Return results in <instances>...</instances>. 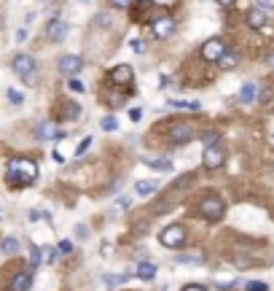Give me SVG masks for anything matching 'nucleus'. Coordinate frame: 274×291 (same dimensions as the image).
I'll list each match as a JSON object with an SVG mask.
<instances>
[{"label": "nucleus", "instance_id": "nucleus-25", "mask_svg": "<svg viewBox=\"0 0 274 291\" xmlns=\"http://www.w3.org/2000/svg\"><path fill=\"white\" fill-rule=\"evenodd\" d=\"M100 127L105 129V133H113V129H118V121L113 119V116H105V119L100 121Z\"/></svg>", "mask_w": 274, "mask_h": 291}, {"label": "nucleus", "instance_id": "nucleus-39", "mask_svg": "<svg viewBox=\"0 0 274 291\" xmlns=\"http://www.w3.org/2000/svg\"><path fill=\"white\" fill-rule=\"evenodd\" d=\"M132 49H135V51L140 54V51H143V43H140V41H132Z\"/></svg>", "mask_w": 274, "mask_h": 291}, {"label": "nucleus", "instance_id": "nucleus-11", "mask_svg": "<svg viewBox=\"0 0 274 291\" xmlns=\"http://www.w3.org/2000/svg\"><path fill=\"white\" fill-rule=\"evenodd\" d=\"M30 286H33V270L16 272V275L11 278V283H8L11 291H30Z\"/></svg>", "mask_w": 274, "mask_h": 291}, {"label": "nucleus", "instance_id": "nucleus-28", "mask_svg": "<svg viewBox=\"0 0 274 291\" xmlns=\"http://www.w3.org/2000/svg\"><path fill=\"white\" fill-rule=\"evenodd\" d=\"M218 138H221L218 133H204V138H202L204 140V148L207 146H218Z\"/></svg>", "mask_w": 274, "mask_h": 291}, {"label": "nucleus", "instance_id": "nucleus-27", "mask_svg": "<svg viewBox=\"0 0 274 291\" xmlns=\"http://www.w3.org/2000/svg\"><path fill=\"white\" fill-rule=\"evenodd\" d=\"M6 95H8V100H11L14 105H22V102H24V95H22V92H16V89H8Z\"/></svg>", "mask_w": 274, "mask_h": 291}, {"label": "nucleus", "instance_id": "nucleus-1", "mask_svg": "<svg viewBox=\"0 0 274 291\" xmlns=\"http://www.w3.org/2000/svg\"><path fill=\"white\" fill-rule=\"evenodd\" d=\"M6 181L14 186V189H24V186H33L38 181V165L35 159L27 156H16L8 162L6 167Z\"/></svg>", "mask_w": 274, "mask_h": 291}, {"label": "nucleus", "instance_id": "nucleus-2", "mask_svg": "<svg viewBox=\"0 0 274 291\" xmlns=\"http://www.w3.org/2000/svg\"><path fill=\"white\" fill-rule=\"evenodd\" d=\"M159 243H162L164 248H183L186 246V227L183 224H169V227H164L162 232H159Z\"/></svg>", "mask_w": 274, "mask_h": 291}, {"label": "nucleus", "instance_id": "nucleus-40", "mask_svg": "<svg viewBox=\"0 0 274 291\" xmlns=\"http://www.w3.org/2000/svg\"><path fill=\"white\" fill-rule=\"evenodd\" d=\"M218 3H221L223 8H229V6H234V0H218Z\"/></svg>", "mask_w": 274, "mask_h": 291}, {"label": "nucleus", "instance_id": "nucleus-41", "mask_svg": "<svg viewBox=\"0 0 274 291\" xmlns=\"http://www.w3.org/2000/svg\"><path fill=\"white\" fill-rule=\"evenodd\" d=\"M83 3H86V0H83Z\"/></svg>", "mask_w": 274, "mask_h": 291}, {"label": "nucleus", "instance_id": "nucleus-18", "mask_svg": "<svg viewBox=\"0 0 274 291\" xmlns=\"http://www.w3.org/2000/svg\"><path fill=\"white\" fill-rule=\"evenodd\" d=\"M237 62H239V54L229 49V51H226L223 57H221V62H218V65H221L223 70H231V68H237Z\"/></svg>", "mask_w": 274, "mask_h": 291}, {"label": "nucleus", "instance_id": "nucleus-30", "mask_svg": "<svg viewBox=\"0 0 274 291\" xmlns=\"http://www.w3.org/2000/svg\"><path fill=\"white\" fill-rule=\"evenodd\" d=\"M89 146H92V138H83L81 143H78V148H75V156H83V151H86Z\"/></svg>", "mask_w": 274, "mask_h": 291}, {"label": "nucleus", "instance_id": "nucleus-17", "mask_svg": "<svg viewBox=\"0 0 274 291\" xmlns=\"http://www.w3.org/2000/svg\"><path fill=\"white\" fill-rule=\"evenodd\" d=\"M135 192H137L140 197H150V194L159 192V183H156V181H137V183H135Z\"/></svg>", "mask_w": 274, "mask_h": 291}, {"label": "nucleus", "instance_id": "nucleus-36", "mask_svg": "<svg viewBox=\"0 0 274 291\" xmlns=\"http://www.w3.org/2000/svg\"><path fill=\"white\" fill-rule=\"evenodd\" d=\"M183 291H207V288H204V286H199V283H188Z\"/></svg>", "mask_w": 274, "mask_h": 291}, {"label": "nucleus", "instance_id": "nucleus-14", "mask_svg": "<svg viewBox=\"0 0 274 291\" xmlns=\"http://www.w3.org/2000/svg\"><path fill=\"white\" fill-rule=\"evenodd\" d=\"M256 97H258V87L253 81H248L239 89V102H242V105H250V102H256Z\"/></svg>", "mask_w": 274, "mask_h": 291}, {"label": "nucleus", "instance_id": "nucleus-6", "mask_svg": "<svg viewBox=\"0 0 274 291\" xmlns=\"http://www.w3.org/2000/svg\"><path fill=\"white\" fill-rule=\"evenodd\" d=\"M202 162H204L207 170H218V167H223V162H226V151L221 146H207L204 154H202Z\"/></svg>", "mask_w": 274, "mask_h": 291}, {"label": "nucleus", "instance_id": "nucleus-12", "mask_svg": "<svg viewBox=\"0 0 274 291\" xmlns=\"http://www.w3.org/2000/svg\"><path fill=\"white\" fill-rule=\"evenodd\" d=\"M150 30H154L156 38H169L172 30H175V22L169 19V16H162V19H156L154 24H150Z\"/></svg>", "mask_w": 274, "mask_h": 291}, {"label": "nucleus", "instance_id": "nucleus-20", "mask_svg": "<svg viewBox=\"0 0 274 291\" xmlns=\"http://www.w3.org/2000/svg\"><path fill=\"white\" fill-rule=\"evenodd\" d=\"M143 162L148 167H154V170H162V173L172 170V162H169V159H143Z\"/></svg>", "mask_w": 274, "mask_h": 291}, {"label": "nucleus", "instance_id": "nucleus-22", "mask_svg": "<svg viewBox=\"0 0 274 291\" xmlns=\"http://www.w3.org/2000/svg\"><path fill=\"white\" fill-rule=\"evenodd\" d=\"M177 261H180V264H191V261L194 264H202L204 256L202 253H183V256H177Z\"/></svg>", "mask_w": 274, "mask_h": 291}, {"label": "nucleus", "instance_id": "nucleus-13", "mask_svg": "<svg viewBox=\"0 0 274 291\" xmlns=\"http://www.w3.org/2000/svg\"><path fill=\"white\" fill-rule=\"evenodd\" d=\"M132 78H135V73L129 65H118L110 70V84H132Z\"/></svg>", "mask_w": 274, "mask_h": 291}, {"label": "nucleus", "instance_id": "nucleus-9", "mask_svg": "<svg viewBox=\"0 0 274 291\" xmlns=\"http://www.w3.org/2000/svg\"><path fill=\"white\" fill-rule=\"evenodd\" d=\"M68 22H62V19H51L49 24H46V38L49 41H54V43H59V41H65L68 38Z\"/></svg>", "mask_w": 274, "mask_h": 291}, {"label": "nucleus", "instance_id": "nucleus-29", "mask_svg": "<svg viewBox=\"0 0 274 291\" xmlns=\"http://www.w3.org/2000/svg\"><path fill=\"white\" fill-rule=\"evenodd\" d=\"M65 111H68V119H78V114H81V108L75 105V102H68V105H65Z\"/></svg>", "mask_w": 274, "mask_h": 291}, {"label": "nucleus", "instance_id": "nucleus-38", "mask_svg": "<svg viewBox=\"0 0 274 291\" xmlns=\"http://www.w3.org/2000/svg\"><path fill=\"white\" fill-rule=\"evenodd\" d=\"M150 3H156V6H172L175 0H150Z\"/></svg>", "mask_w": 274, "mask_h": 291}, {"label": "nucleus", "instance_id": "nucleus-24", "mask_svg": "<svg viewBox=\"0 0 274 291\" xmlns=\"http://www.w3.org/2000/svg\"><path fill=\"white\" fill-rule=\"evenodd\" d=\"M245 291H269V283H263V280H250V283H245Z\"/></svg>", "mask_w": 274, "mask_h": 291}, {"label": "nucleus", "instance_id": "nucleus-10", "mask_svg": "<svg viewBox=\"0 0 274 291\" xmlns=\"http://www.w3.org/2000/svg\"><path fill=\"white\" fill-rule=\"evenodd\" d=\"M35 133H38L41 140H65V129H56L51 121H41Z\"/></svg>", "mask_w": 274, "mask_h": 291}, {"label": "nucleus", "instance_id": "nucleus-4", "mask_svg": "<svg viewBox=\"0 0 274 291\" xmlns=\"http://www.w3.org/2000/svg\"><path fill=\"white\" fill-rule=\"evenodd\" d=\"M199 216L207 221H221L226 216V205L221 197H204V200L199 202Z\"/></svg>", "mask_w": 274, "mask_h": 291}, {"label": "nucleus", "instance_id": "nucleus-5", "mask_svg": "<svg viewBox=\"0 0 274 291\" xmlns=\"http://www.w3.org/2000/svg\"><path fill=\"white\" fill-rule=\"evenodd\" d=\"M194 135H196L194 124H186V121H177V124H172V127H169V133H167L169 143H175V146H180V143H188V140H194Z\"/></svg>", "mask_w": 274, "mask_h": 291}, {"label": "nucleus", "instance_id": "nucleus-37", "mask_svg": "<svg viewBox=\"0 0 274 291\" xmlns=\"http://www.w3.org/2000/svg\"><path fill=\"white\" fill-rule=\"evenodd\" d=\"M16 41H19V43H22V41H27V30H24V27L16 33Z\"/></svg>", "mask_w": 274, "mask_h": 291}, {"label": "nucleus", "instance_id": "nucleus-35", "mask_svg": "<svg viewBox=\"0 0 274 291\" xmlns=\"http://www.w3.org/2000/svg\"><path fill=\"white\" fill-rule=\"evenodd\" d=\"M132 205V197H118V208H129Z\"/></svg>", "mask_w": 274, "mask_h": 291}, {"label": "nucleus", "instance_id": "nucleus-8", "mask_svg": "<svg viewBox=\"0 0 274 291\" xmlns=\"http://www.w3.org/2000/svg\"><path fill=\"white\" fill-rule=\"evenodd\" d=\"M81 68H83V60L78 54H65L59 60V73L68 76V78H75V73H81Z\"/></svg>", "mask_w": 274, "mask_h": 291}, {"label": "nucleus", "instance_id": "nucleus-7", "mask_svg": "<svg viewBox=\"0 0 274 291\" xmlns=\"http://www.w3.org/2000/svg\"><path fill=\"white\" fill-rule=\"evenodd\" d=\"M229 51L226 49V43L221 41V38H212V41H207L204 46H202V60H207V62H221V57Z\"/></svg>", "mask_w": 274, "mask_h": 291}, {"label": "nucleus", "instance_id": "nucleus-26", "mask_svg": "<svg viewBox=\"0 0 274 291\" xmlns=\"http://www.w3.org/2000/svg\"><path fill=\"white\" fill-rule=\"evenodd\" d=\"M129 275H105V283L108 286H121V283H127Z\"/></svg>", "mask_w": 274, "mask_h": 291}, {"label": "nucleus", "instance_id": "nucleus-33", "mask_svg": "<svg viewBox=\"0 0 274 291\" xmlns=\"http://www.w3.org/2000/svg\"><path fill=\"white\" fill-rule=\"evenodd\" d=\"M129 119H132V121H140V119H143V111H140V108H132V111H129Z\"/></svg>", "mask_w": 274, "mask_h": 291}, {"label": "nucleus", "instance_id": "nucleus-21", "mask_svg": "<svg viewBox=\"0 0 274 291\" xmlns=\"http://www.w3.org/2000/svg\"><path fill=\"white\" fill-rule=\"evenodd\" d=\"M172 108H188V111H199V102L196 100H169Z\"/></svg>", "mask_w": 274, "mask_h": 291}, {"label": "nucleus", "instance_id": "nucleus-34", "mask_svg": "<svg viewBox=\"0 0 274 291\" xmlns=\"http://www.w3.org/2000/svg\"><path fill=\"white\" fill-rule=\"evenodd\" d=\"M70 89H73V92H83V84H81L78 78H70Z\"/></svg>", "mask_w": 274, "mask_h": 291}, {"label": "nucleus", "instance_id": "nucleus-15", "mask_svg": "<svg viewBox=\"0 0 274 291\" xmlns=\"http://www.w3.org/2000/svg\"><path fill=\"white\" fill-rule=\"evenodd\" d=\"M248 24L250 27H263V24H266V11L258 8V6H253L248 11Z\"/></svg>", "mask_w": 274, "mask_h": 291}, {"label": "nucleus", "instance_id": "nucleus-32", "mask_svg": "<svg viewBox=\"0 0 274 291\" xmlns=\"http://www.w3.org/2000/svg\"><path fill=\"white\" fill-rule=\"evenodd\" d=\"M110 6H113V8H129L132 0H110Z\"/></svg>", "mask_w": 274, "mask_h": 291}, {"label": "nucleus", "instance_id": "nucleus-19", "mask_svg": "<svg viewBox=\"0 0 274 291\" xmlns=\"http://www.w3.org/2000/svg\"><path fill=\"white\" fill-rule=\"evenodd\" d=\"M0 251H3L6 256H14V253H19V240H16V237H3V243H0Z\"/></svg>", "mask_w": 274, "mask_h": 291}, {"label": "nucleus", "instance_id": "nucleus-3", "mask_svg": "<svg viewBox=\"0 0 274 291\" xmlns=\"http://www.w3.org/2000/svg\"><path fill=\"white\" fill-rule=\"evenodd\" d=\"M11 68L19 78H22L24 84H35V70H38V65L35 60L30 57V54H16L14 62H11Z\"/></svg>", "mask_w": 274, "mask_h": 291}, {"label": "nucleus", "instance_id": "nucleus-16", "mask_svg": "<svg viewBox=\"0 0 274 291\" xmlns=\"http://www.w3.org/2000/svg\"><path fill=\"white\" fill-rule=\"evenodd\" d=\"M135 275H137L140 280H154V278H156V264H154V261H140Z\"/></svg>", "mask_w": 274, "mask_h": 291}, {"label": "nucleus", "instance_id": "nucleus-23", "mask_svg": "<svg viewBox=\"0 0 274 291\" xmlns=\"http://www.w3.org/2000/svg\"><path fill=\"white\" fill-rule=\"evenodd\" d=\"M41 259H43V253H41V248H38V246H30V270H35V267H41Z\"/></svg>", "mask_w": 274, "mask_h": 291}, {"label": "nucleus", "instance_id": "nucleus-31", "mask_svg": "<svg viewBox=\"0 0 274 291\" xmlns=\"http://www.w3.org/2000/svg\"><path fill=\"white\" fill-rule=\"evenodd\" d=\"M70 251H73V243L70 240H62L59 246H56V253H62V256H65V253H70Z\"/></svg>", "mask_w": 274, "mask_h": 291}]
</instances>
